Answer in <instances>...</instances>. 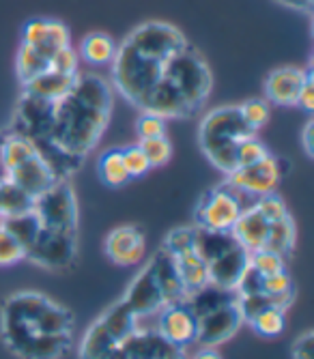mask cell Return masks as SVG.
<instances>
[{
	"instance_id": "obj_28",
	"label": "cell",
	"mask_w": 314,
	"mask_h": 359,
	"mask_svg": "<svg viewBox=\"0 0 314 359\" xmlns=\"http://www.w3.org/2000/svg\"><path fill=\"white\" fill-rule=\"evenodd\" d=\"M20 260H26L24 245L18 241V237L7 231L5 226H0V267L18 265Z\"/></svg>"
},
{
	"instance_id": "obj_11",
	"label": "cell",
	"mask_w": 314,
	"mask_h": 359,
	"mask_svg": "<svg viewBox=\"0 0 314 359\" xmlns=\"http://www.w3.org/2000/svg\"><path fill=\"white\" fill-rule=\"evenodd\" d=\"M252 203L254 201L245 198L243 194H239L224 181L207 189L198 198V205L194 209V222L198 228H205V231L231 233L241 211Z\"/></svg>"
},
{
	"instance_id": "obj_29",
	"label": "cell",
	"mask_w": 314,
	"mask_h": 359,
	"mask_svg": "<svg viewBox=\"0 0 314 359\" xmlns=\"http://www.w3.org/2000/svg\"><path fill=\"white\" fill-rule=\"evenodd\" d=\"M250 267H252L259 276H273L280 271H287V258H282L275 252L261 250L250 254Z\"/></svg>"
},
{
	"instance_id": "obj_5",
	"label": "cell",
	"mask_w": 314,
	"mask_h": 359,
	"mask_svg": "<svg viewBox=\"0 0 314 359\" xmlns=\"http://www.w3.org/2000/svg\"><path fill=\"white\" fill-rule=\"evenodd\" d=\"M121 299L130 306V310L140 320L146 316H155L170 304L185 302L187 290L179 278L172 256L164 248L157 250L134 276Z\"/></svg>"
},
{
	"instance_id": "obj_40",
	"label": "cell",
	"mask_w": 314,
	"mask_h": 359,
	"mask_svg": "<svg viewBox=\"0 0 314 359\" xmlns=\"http://www.w3.org/2000/svg\"><path fill=\"white\" fill-rule=\"evenodd\" d=\"M192 359H222V357H219V353H217L215 348H205V346H200V351H198Z\"/></svg>"
},
{
	"instance_id": "obj_21",
	"label": "cell",
	"mask_w": 314,
	"mask_h": 359,
	"mask_svg": "<svg viewBox=\"0 0 314 359\" xmlns=\"http://www.w3.org/2000/svg\"><path fill=\"white\" fill-rule=\"evenodd\" d=\"M50 60H52V56L46 50H41L37 46L22 43L18 50V60H15V72H18L20 82L26 84L33 78H37L39 74L48 72Z\"/></svg>"
},
{
	"instance_id": "obj_14",
	"label": "cell",
	"mask_w": 314,
	"mask_h": 359,
	"mask_svg": "<svg viewBox=\"0 0 314 359\" xmlns=\"http://www.w3.org/2000/svg\"><path fill=\"white\" fill-rule=\"evenodd\" d=\"M282 161L275 155H265L261 161H254L250 166H239L231 175H226V183L235 187L245 198L257 201L261 196L273 194L282 181Z\"/></svg>"
},
{
	"instance_id": "obj_16",
	"label": "cell",
	"mask_w": 314,
	"mask_h": 359,
	"mask_svg": "<svg viewBox=\"0 0 314 359\" xmlns=\"http://www.w3.org/2000/svg\"><path fill=\"white\" fill-rule=\"evenodd\" d=\"M312 69H301L295 65H285V67H275L273 72L267 74L265 78V100L273 106L282 108H291L297 106L299 102V93L308 80Z\"/></svg>"
},
{
	"instance_id": "obj_15",
	"label": "cell",
	"mask_w": 314,
	"mask_h": 359,
	"mask_svg": "<svg viewBox=\"0 0 314 359\" xmlns=\"http://www.w3.org/2000/svg\"><path fill=\"white\" fill-rule=\"evenodd\" d=\"M5 179L13 187L24 191L28 198H37L39 194H43L58 181V175L50 166V161L39 153V149H35L24 159H20L15 166H11L5 172Z\"/></svg>"
},
{
	"instance_id": "obj_30",
	"label": "cell",
	"mask_w": 314,
	"mask_h": 359,
	"mask_svg": "<svg viewBox=\"0 0 314 359\" xmlns=\"http://www.w3.org/2000/svg\"><path fill=\"white\" fill-rule=\"evenodd\" d=\"M140 149L144 151L151 168L166 166L172 157V144L166 136L162 138H151V140H140Z\"/></svg>"
},
{
	"instance_id": "obj_20",
	"label": "cell",
	"mask_w": 314,
	"mask_h": 359,
	"mask_svg": "<svg viewBox=\"0 0 314 359\" xmlns=\"http://www.w3.org/2000/svg\"><path fill=\"white\" fill-rule=\"evenodd\" d=\"M78 74H58V72L48 69L30 82L22 84V88H24L22 93H26L30 97H37V100H43V102H56L74 86Z\"/></svg>"
},
{
	"instance_id": "obj_37",
	"label": "cell",
	"mask_w": 314,
	"mask_h": 359,
	"mask_svg": "<svg viewBox=\"0 0 314 359\" xmlns=\"http://www.w3.org/2000/svg\"><path fill=\"white\" fill-rule=\"evenodd\" d=\"M297 106H301V108L308 110V112L314 110V78H312V74L308 76V80H306V84H303V88H301V93H299V102H297Z\"/></svg>"
},
{
	"instance_id": "obj_3",
	"label": "cell",
	"mask_w": 314,
	"mask_h": 359,
	"mask_svg": "<svg viewBox=\"0 0 314 359\" xmlns=\"http://www.w3.org/2000/svg\"><path fill=\"white\" fill-rule=\"evenodd\" d=\"M190 43L183 32L160 20L136 26L110 62V84L128 104L142 112L149 97L166 76L172 58Z\"/></svg>"
},
{
	"instance_id": "obj_1",
	"label": "cell",
	"mask_w": 314,
	"mask_h": 359,
	"mask_svg": "<svg viewBox=\"0 0 314 359\" xmlns=\"http://www.w3.org/2000/svg\"><path fill=\"white\" fill-rule=\"evenodd\" d=\"M114 106V88L100 74H78L56 102L22 93L9 132L33 142L58 179H69L104 138Z\"/></svg>"
},
{
	"instance_id": "obj_39",
	"label": "cell",
	"mask_w": 314,
	"mask_h": 359,
	"mask_svg": "<svg viewBox=\"0 0 314 359\" xmlns=\"http://www.w3.org/2000/svg\"><path fill=\"white\" fill-rule=\"evenodd\" d=\"M280 7H287V9H293V11H303V13H310L312 11V0H273Z\"/></svg>"
},
{
	"instance_id": "obj_26",
	"label": "cell",
	"mask_w": 314,
	"mask_h": 359,
	"mask_svg": "<svg viewBox=\"0 0 314 359\" xmlns=\"http://www.w3.org/2000/svg\"><path fill=\"white\" fill-rule=\"evenodd\" d=\"M30 203H33V198H28L24 191L13 187L7 179L0 181V226L5 224L7 217L28 209Z\"/></svg>"
},
{
	"instance_id": "obj_36",
	"label": "cell",
	"mask_w": 314,
	"mask_h": 359,
	"mask_svg": "<svg viewBox=\"0 0 314 359\" xmlns=\"http://www.w3.org/2000/svg\"><path fill=\"white\" fill-rule=\"evenodd\" d=\"M312 346H314V332L306 330L299 334L291 346V357L293 359H312Z\"/></svg>"
},
{
	"instance_id": "obj_22",
	"label": "cell",
	"mask_w": 314,
	"mask_h": 359,
	"mask_svg": "<svg viewBox=\"0 0 314 359\" xmlns=\"http://www.w3.org/2000/svg\"><path fill=\"white\" fill-rule=\"evenodd\" d=\"M116 52V43L112 37H108L106 32H88L80 43V56L95 67H104L110 65Z\"/></svg>"
},
{
	"instance_id": "obj_12",
	"label": "cell",
	"mask_w": 314,
	"mask_h": 359,
	"mask_svg": "<svg viewBox=\"0 0 314 359\" xmlns=\"http://www.w3.org/2000/svg\"><path fill=\"white\" fill-rule=\"evenodd\" d=\"M170 256L179 271V278L187 290V297L209 286L207 265L196 248V226H181L170 231L162 245Z\"/></svg>"
},
{
	"instance_id": "obj_6",
	"label": "cell",
	"mask_w": 314,
	"mask_h": 359,
	"mask_svg": "<svg viewBox=\"0 0 314 359\" xmlns=\"http://www.w3.org/2000/svg\"><path fill=\"white\" fill-rule=\"evenodd\" d=\"M257 136L237 106H219L207 112L198 125V147L209 164L222 175H231L237 168V147Z\"/></svg>"
},
{
	"instance_id": "obj_7",
	"label": "cell",
	"mask_w": 314,
	"mask_h": 359,
	"mask_svg": "<svg viewBox=\"0 0 314 359\" xmlns=\"http://www.w3.org/2000/svg\"><path fill=\"white\" fill-rule=\"evenodd\" d=\"M185 304L196 318V344L205 348L228 342L245 323L237 292L205 286L187 297Z\"/></svg>"
},
{
	"instance_id": "obj_18",
	"label": "cell",
	"mask_w": 314,
	"mask_h": 359,
	"mask_svg": "<svg viewBox=\"0 0 314 359\" xmlns=\"http://www.w3.org/2000/svg\"><path fill=\"white\" fill-rule=\"evenodd\" d=\"M144 250H146L144 235L138 226H132V224L112 228L104 241V254L114 265H121V267L138 265L144 256Z\"/></svg>"
},
{
	"instance_id": "obj_17",
	"label": "cell",
	"mask_w": 314,
	"mask_h": 359,
	"mask_svg": "<svg viewBox=\"0 0 314 359\" xmlns=\"http://www.w3.org/2000/svg\"><path fill=\"white\" fill-rule=\"evenodd\" d=\"M157 334L175 346H190L196 342V318L185 302L170 304L157 312Z\"/></svg>"
},
{
	"instance_id": "obj_35",
	"label": "cell",
	"mask_w": 314,
	"mask_h": 359,
	"mask_svg": "<svg viewBox=\"0 0 314 359\" xmlns=\"http://www.w3.org/2000/svg\"><path fill=\"white\" fill-rule=\"evenodd\" d=\"M50 72L58 74H78V54L71 46L58 50L50 60Z\"/></svg>"
},
{
	"instance_id": "obj_24",
	"label": "cell",
	"mask_w": 314,
	"mask_h": 359,
	"mask_svg": "<svg viewBox=\"0 0 314 359\" xmlns=\"http://www.w3.org/2000/svg\"><path fill=\"white\" fill-rule=\"evenodd\" d=\"M97 175L104 185L108 187H123L132 181L128 168L123 164V151L121 149H108L97 159Z\"/></svg>"
},
{
	"instance_id": "obj_32",
	"label": "cell",
	"mask_w": 314,
	"mask_h": 359,
	"mask_svg": "<svg viewBox=\"0 0 314 359\" xmlns=\"http://www.w3.org/2000/svg\"><path fill=\"white\" fill-rule=\"evenodd\" d=\"M136 134L140 140H151V138H162L166 136V118L142 112L136 121Z\"/></svg>"
},
{
	"instance_id": "obj_8",
	"label": "cell",
	"mask_w": 314,
	"mask_h": 359,
	"mask_svg": "<svg viewBox=\"0 0 314 359\" xmlns=\"http://www.w3.org/2000/svg\"><path fill=\"white\" fill-rule=\"evenodd\" d=\"M138 327L140 318L123 299H116L88 325L78 346V359H125V346Z\"/></svg>"
},
{
	"instance_id": "obj_31",
	"label": "cell",
	"mask_w": 314,
	"mask_h": 359,
	"mask_svg": "<svg viewBox=\"0 0 314 359\" xmlns=\"http://www.w3.org/2000/svg\"><path fill=\"white\" fill-rule=\"evenodd\" d=\"M259 292H267V295H295V284L289 271H280L273 276H261Z\"/></svg>"
},
{
	"instance_id": "obj_25",
	"label": "cell",
	"mask_w": 314,
	"mask_h": 359,
	"mask_svg": "<svg viewBox=\"0 0 314 359\" xmlns=\"http://www.w3.org/2000/svg\"><path fill=\"white\" fill-rule=\"evenodd\" d=\"M247 325L252 327L259 336L263 338H275L285 332L287 327V310L282 308H265L257 312L252 318L247 320Z\"/></svg>"
},
{
	"instance_id": "obj_34",
	"label": "cell",
	"mask_w": 314,
	"mask_h": 359,
	"mask_svg": "<svg viewBox=\"0 0 314 359\" xmlns=\"http://www.w3.org/2000/svg\"><path fill=\"white\" fill-rule=\"evenodd\" d=\"M265 155H269V151H267V147L257 136L247 138V140H243L237 147V153H235V157H237V168L239 166H250V164H254V161H261Z\"/></svg>"
},
{
	"instance_id": "obj_13",
	"label": "cell",
	"mask_w": 314,
	"mask_h": 359,
	"mask_svg": "<svg viewBox=\"0 0 314 359\" xmlns=\"http://www.w3.org/2000/svg\"><path fill=\"white\" fill-rule=\"evenodd\" d=\"M78 258V233H52L43 231L37 224V231L26 245V260L50 271L69 269Z\"/></svg>"
},
{
	"instance_id": "obj_41",
	"label": "cell",
	"mask_w": 314,
	"mask_h": 359,
	"mask_svg": "<svg viewBox=\"0 0 314 359\" xmlns=\"http://www.w3.org/2000/svg\"><path fill=\"white\" fill-rule=\"evenodd\" d=\"M5 136H7V129H0V151H3ZM3 179H5V170H3V161H0V181H3Z\"/></svg>"
},
{
	"instance_id": "obj_2",
	"label": "cell",
	"mask_w": 314,
	"mask_h": 359,
	"mask_svg": "<svg viewBox=\"0 0 314 359\" xmlns=\"http://www.w3.org/2000/svg\"><path fill=\"white\" fill-rule=\"evenodd\" d=\"M76 318L39 290H18L0 306V338L18 359H62L74 348Z\"/></svg>"
},
{
	"instance_id": "obj_38",
	"label": "cell",
	"mask_w": 314,
	"mask_h": 359,
	"mask_svg": "<svg viewBox=\"0 0 314 359\" xmlns=\"http://www.w3.org/2000/svg\"><path fill=\"white\" fill-rule=\"evenodd\" d=\"M312 132H314V121H306L303 129H301V147H303V153L308 159H312L314 155V138H312Z\"/></svg>"
},
{
	"instance_id": "obj_23",
	"label": "cell",
	"mask_w": 314,
	"mask_h": 359,
	"mask_svg": "<svg viewBox=\"0 0 314 359\" xmlns=\"http://www.w3.org/2000/svg\"><path fill=\"white\" fill-rule=\"evenodd\" d=\"M297 241V231H295V222L291 213L282 215L278 219H271V231H269V241L267 250L280 254L282 258H289L295 250Z\"/></svg>"
},
{
	"instance_id": "obj_10",
	"label": "cell",
	"mask_w": 314,
	"mask_h": 359,
	"mask_svg": "<svg viewBox=\"0 0 314 359\" xmlns=\"http://www.w3.org/2000/svg\"><path fill=\"white\" fill-rule=\"evenodd\" d=\"M30 211L35 213L37 224L43 231L78 233V224H80L78 198L69 179H58L50 189L33 198Z\"/></svg>"
},
{
	"instance_id": "obj_4",
	"label": "cell",
	"mask_w": 314,
	"mask_h": 359,
	"mask_svg": "<svg viewBox=\"0 0 314 359\" xmlns=\"http://www.w3.org/2000/svg\"><path fill=\"white\" fill-rule=\"evenodd\" d=\"M213 90V74L207 58L187 43L170 62L162 82L157 84L142 112L162 118H192L209 102Z\"/></svg>"
},
{
	"instance_id": "obj_33",
	"label": "cell",
	"mask_w": 314,
	"mask_h": 359,
	"mask_svg": "<svg viewBox=\"0 0 314 359\" xmlns=\"http://www.w3.org/2000/svg\"><path fill=\"white\" fill-rule=\"evenodd\" d=\"M121 151H123V164H125V168H128L132 179H140L151 170V164H149L144 151L140 149V144H132V147L121 149Z\"/></svg>"
},
{
	"instance_id": "obj_42",
	"label": "cell",
	"mask_w": 314,
	"mask_h": 359,
	"mask_svg": "<svg viewBox=\"0 0 314 359\" xmlns=\"http://www.w3.org/2000/svg\"><path fill=\"white\" fill-rule=\"evenodd\" d=\"M166 359H187V353H185V348H177V351H172Z\"/></svg>"
},
{
	"instance_id": "obj_9",
	"label": "cell",
	"mask_w": 314,
	"mask_h": 359,
	"mask_svg": "<svg viewBox=\"0 0 314 359\" xmlns=\"http://www.w3.org/2000/svg\"><path fill=\"white\" fill-rule=\"evenodd\" d=\"M196 248L207 265L209 286L235 292L250 267V252L233 237V233H213L198 226Z\"/></svg>"
},
{
	"instance_id": "obj_27",
	"label": "cell",
	"mask_w": 314,
	"mask_h": 359,
	"mask_svg": "<svg viewBox=\"0 0 314 359\" xmlns=\"http://www.w3.org/2000/svg\"><path fill=\"white\" fill-rule=\"evenodd\" d=\"M239 110H241L243 121L252 127L257 134H259V129H263L269 123V116H271L269 102L263 100V97H254V100H247V102L239 104Z\"/></svg>"
},
{
	"instance_id": "obj_19",
	"label": "cell",
	"mask_w": 314,
	"mask_h": 359,
	"mask_svg": "<svg viewBox=\"0 0 314 359\" xmlns=\"http://www.w3.org/2000/svg\"><path fill=\"white\" fill-rule=\"evenodd\" d=\"M269 231H271V219L257 207V203H252L241 211L231 233L250 254H254L267 250Z\"/></svg>"
}]
</instances>
